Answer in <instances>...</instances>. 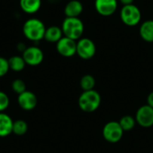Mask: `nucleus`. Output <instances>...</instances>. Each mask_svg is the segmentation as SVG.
I'll return each instance as SVG.
<instances>
[{
  "label": "nucleus",
  "instance_id": "obj_11",
  "mask_svg": "<svg viewBox=\"0 0 153 153\" xmlns=\"http://www.w3.org/2000/svg\"><path fill=\"white\" fill-rule=\"evenodd\" d=\"M17 103L21 108L26 111H30L34 109L37 106L38 100L36 95L30 91H25L17 97Z\"/></svg>",
  "mask_w": 153,
  "mask_h": 153
},
{
  "label": "nucleus",
  "instance_id": "obj_20",
  "mask_svg": "<svg viewBox=\"0 0 153 153\" xmlns=\"http://www.w3.org/2000/svg\"><path fill=\"white\" fill-rule=\"evenodd\" d=\"M28 131V125L24 120L19 119L16 121H13V133L16 135H23Z\"/></svg>",
  "mask_w": 153,
  "mask_h": 153
},
{
  "label": "nucleus",
  "instance_id": "obj_24",
  "mask_svg": "<svg viewBox=\"0 0 153 153\" xmlns=\"http://www.w3.org/2000/svg\"><path fill=\"white\" fill-rule=\"evenodd\" d=\"M147 105H149L150 107L153 108V91H152L147 98Z\"/></svg>",
  "mask_w": 153,
  "mask_h": 153
},
{
  "label": "nucleus",
  "instance_id": "obj_7",
  "mask_svg": "<svg viewBox=\"0 0 153 153\" xmlns=\"http://www.w3.org/2000/svg\"><path fill=\"white\" fill-rule=\"evenodd\" d=\"M22 57L26 65L30 66H36L40 65L44 60V53L42 49L37 46L27 47L22 52Z\"/></svg>",
  "mask_w": 153,
  "mask_h": 153
},
{
  "label": "nucleus",
  "instance_id": "obj_5",
  "mask_svg": "<svg viewBox=\"0 0 153 153\" xmlns=\"http://www.w3.org/2000/svg\"><path fill=\"white\" fill-rule=\"evenodd\" d=\"M96 45L89 38H81L76 41V55L82 59L89 60L96 54Z\"/></svg>",
  "mask_w": 153,
  "mask_h": 153
},
{
  "label": "nucleus",
  "instance_id": "obj_26",
  "mask_svg": "<svg viewBox=\"0 0 153 153\" xmlns=\"http://www.w3.org/2000/svg\"><path fill=\"white\" fill-rule=\"evenodd\" d=\"M26 48H27V47H26L24 44H22V43H19V44H18V47H17L18 50L21 51V52H23V51L26 49Z\"/></svg>",
  "mask_w": 153,
  "mask_h": 153
},
{
  "label": "nucleus",
  "instance_id": "obj_6",
  "mask_svg": "<svg viewBox=\"0 0 153 153\" xmlns=\"http://www.w3.org/2000/svg\"><path fill=\"white\" fill-rule=\"evenodd\" d=\"M102 134L104 139L111 143H118L124 134V130L122 129L119 122L110 121L107 123L102 130Z\"/></svg>",
  "mask_w": 153,
  "mask_h": 153
},
{
  "label": "nucleus",
  "instance_id": "obj_13",
  "mask_svg": "<svg viewBox=\"0 0 153 153\" xmlns=\"http://www.w3.org/2000/svg\"><path fill=\"white\" fill-rule=\"evenodd\" d=\"M13 121L4 112H0V137H6L13 133Z\"/></svg>",
  "mask_w": 153,
  "mask_h": 153
},
{
  "label": "nucleus",
  "instance_id": "obj_12",
  "mask_svg": "<svg viewBox=\"0 0 153 153\" xmlns=\"http://www.w3.org/2000/svg\"><path fill=\"white\" fill-rule=\"evenodd\" d=\"M83 12V4L79 0L69 1L64 9L65 17H79Z\"/></svg>",
  "mask_w": 153,
  "mask_h": 153
},
{
  "label": "nucleus",
  "instance_id": "obj_10",
  "mask_svg": "<svg viewBox=\"0 0 153 153\" xmlns=\"http://www.w3.org/2000/svg\"><path fill=\"white\" fill-rule=\"evenodd\" d=\"M117 0H95L94 2L96 12L103 17L113 15L117 10Z\"/></svg>",
  "mask_w": 153,
  "mask_h": 153
},
{
  "label": "nucleus",
  "instance_id": "obj_21",
  "mask_svg": "<svg viewBox=\"0 0 153 153\" xmlns=\"http://www.w3.org/2000/svg\"><path fill=\"white\" fill-rule=\"evenodd\" d=\"M12 90L16 93V94H21L22 92H24L26 91V84L25 82L21 80V79H15L13 81L12 84H11Z\"/></svg>",
  "mask_w": 153,
  "mask_h": 153
},
{
  "label": "nucleus",
  "instance_id": "obj_2",
  "mask_svg": "<svg viewBox=\"0 0 153 153\" xmlns=\"http://www.w3.org/2000/svg\"><path fill=\"white\" fill-rule=\"evenodd\" d=\"M61 29L65 37L77 41L82 38L84 24L79 17H65L62 22Z\"/></svg>",
  "mask_w": 153,
  "mask_h": 153
},
{
  "label": "nucleus",
  "instance_id": "obj_25",
  "mask_svg": "<svg viewBox=\"0 0 153 153\" xmlns=\"http://www.w3.org/2000/svg\"><path fill=\"white\" fill-rule=\"evenodd\" d=\"M134 0H119V2L123 4V5H127V4H134Z\"/></svg>",
  "mask_w": 153,
  "mask_h": 153
},
{
  "label": "nucleus",
  "instance_id": "obj_18",
  "mask_svg": "<svg viewBox=\"0 0 153 153\" xmlns=\"http://www.w3.org/2000/svg\"><path fill=\"white\" fill-rule=\"evenodd\" d=\"M80 85L83 91L94 90V87L96 85L95 78L91 74H85L81 78Z\"/></svg>",
  "mask_w": 153,
  "mask_h": 153
},
{
  "label": "nucleus",
  "instance_id": "obj_19",
  "mask_svg": "<svg viewBox=\"0 0 153 153\" xmlns=\"http://www.w3.org/2000/svg\"><path fill=\"white\" fill-rule=\"evenodd\" d=\"M119 124L122 127V129L124 130V132H127L132 130L135 125H136V120L135 117H133L132 116H124L120 120H119Z\"/></svg>",
  "mask_w": 153,
  "mask_h": 153
},
{
  "label": "nucleus",
  "instance_id": "obj_3",
  "mask_svg": "<svg viewBox=\"0 0 153 153\" xmlns=\"http://www.w3.org/2000/svg\"><path fill=\"white\" fill-rule=\"evenodd\" d=\"M100 102L101 97L95 90L83 91L78 99L79 108L86 113H92L96 111L99 108Z\"/></svg>",
  "mask_w": 153,
  "mask_h": 153
},
{
  "label": "nucleus",
  "instance_id": "obj_16",
  "mask_svg": "<svg viewBox=\"0 0 153 153\" xmlns=\"http://www.w3.org/2000/svg\"><path fill=\"white\" fill-rule=\"evenodd\" d=\"M42 0H20V6L22 12L28 14L36 13L41 7Z\"/></svg>",
  "mask_w": 153,
  "mask_h": 153
},
{
  "label": "nucleus",
  "instance_id": "obj_15",
  "mask_svg": "<svg viewBox=\"0 0 153 153\" xmlns=\"http://www.w3.org/2000/svg\"><path fill=\"white\" fill-rule=\"evenodd\" d=\"M64 37L61 27L56 25H52L46 29L44 39L50 43H56Z\"/></svg>",
  "mask_w": 153,
  "mask_h": 153
},
{
  "label": "nucleus",
  "instance_id": "obj_17",
  "mask_svg": "<svg viewBox=\"0 0 153 153\" xmlns=\"http://www.w3.org/2000/svg\"><path fill=\"white\" fill-rule=\"evenodd\" d=\"M10 70L13 72H21L24 69L26 63L22 56H13L8 59Z\"/></svg>",
  "mask_w": 153,
  "mask_h": 153
},
{
  "label": "nucleus",
  "instance_id": "obj_1",
  "mask_svg": "<svg viewBox=\"0 0 153 153\" xmlns=\"http://www.w3.org/2000/svg\"><path fill=\"white\" fill-rule=\"evenodd\" d=\"M46 26L44 22L38 18H30L25 21L22 26V33L24 37L33 42L44 39Z\"/></svg>",
  "mask_w": 153,
  "mask_h": 153
},
{
  "label": "nucleus",
  "instance_id": "obj_4",
  "mask_svg": "<svg viewBox=\"0 0 153 153\" xmlns=\"http://www.w3.org/2000/svg\"><path fill=\"white\" fill-rule=\"evenodd\" d=\"M120 20L126 26H136L142 21V12L134 4L123 5L120 10Z\"/></svg>",
  "mask_w": 153,
  "mask_h": 153
},
{
  "label": "nucleus",
  "instance_id": "obj_23",
  "mask_svg": "<svg viewBox=\"0 0 153 153\" xmlns=\"http://www.w3.org/2000/svg\"><path fill=\"white\" fill-rule=\"evenodd\" d=\"M9 70H10V67H9L8 59L3 56H0V78L6 75Z\"/></svg>",
  "mask_w": 153,
  "mask_h": 153
},
{
  "label": "nucleus",
  "instance_id": "obj_9",
  "mask_svg": "<svg viewBox=\"0 0 153 153\" xmlns=\"http://www.w3.org/2000/svg\"><path fill=\"white\" fill-rule=\"evenodd\" d=\"M135 120L142 127H152L153 126V108L149 105H143L139 108L135 114Z\"/></svg>",
  "mask_w": 153,
  "mask_h": 153
},
{
  "label": "nucleus",
  "instance_id": "obj_8",
  "mask_svg": "<svg viewBox=\"0 0 153 153\" xmlns=\"http://www.w3.org/2000/svg\"><path fill=\"white\" fill-rule=\"evenodd\" d=\"M56 48L60 56L64 57H72L76 55V40L64 36L56 43Z\"/></svg>",
  "mask_w": 153,
  "mask_h": 153
},
{
  "label": "nucleus",
  "instance_id": "obj_22",
  "mask_svg": "<svg viewBox=\"0 0 153 153\" xmlns=\"http://www.w3.org/2000/svg\"><path fill=\"white\" fill-rule=\"evenodd\" d=\"M10 104V100L8 95L0 91V112H4V110L7 109V108L9 107Z\"/></svg>",
  "mask_w": 153,
  "mask_h": 153
},
{
  "label": "nucleus",
  "instance_id": "obj_14",
  "mask_svg": "<svg viewBox=\"0 0 153 153\" xmlns=\"http://www.w3.org/2000/svg\"><path fill=\"white\" fill-rule=\"evenodd\" d=\"M139 33L144 41L153 43V20H147L142 22L139 28Z\"/></svg>",
  "mask_w": 153,
  "mask_h": 153
}]
</instances>
